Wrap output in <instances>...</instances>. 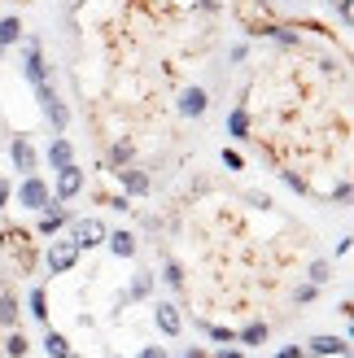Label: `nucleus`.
Instances as JSON below:
<instances>
[{
  "label": "nucleus",
  "mask_w": 354,
  "mask_h": 358,
  "mask_svg": "<svg viewBox=\"0 0 354 358\" xmlns=\"http://www.w3.org/2000/svg\"><path fill=\"white\" fill-rule=\"evenodd\" d=\"M13 201H17V210L40 214V210L52 201V184H48V179H40V171H35V175H22V184L13 188Z\"/></svg>",
  "instance_id": "nucleus-1"
},
{
  "label": "nucleus",
  "mask_w": 354,
  "mask_h": 358,
  "mask_svg": "<svg viewBox=\"0 0 354 358\" xmlns=\"http://www.w3.org/2000/svg\"><path fill=\"white\" fill-rule=\"evenodd\" d=\"M48 241H52V245L44 249V266H48V275H70V271L79 266V258H83V254H79V245L70 241V236H66V241L48 236Z\"/></svg>",
  "instance_id": "nucleus-2"
},
{
  "label": "nucleus",
  "mask_w": 354,
  "mask_h": 358,
  "mask_svg": "<svg viewBox=\"0 0 354 358\" xmlns=\"http://www.w3.org/2000/svg\"><path fill=\"white\" fill-rule=\"evenodd\" d=\"M105 219L101 214H83V219H70V241L79 245V254H87V249H101L105 245Z\"/></svg>",
  "instance_id": "nucleus-3"
},
{
  "label": "nucleus",
  "mask_w": 354,
  "mask_h": 358,
  "mask_svg": "<svg viewBox=\"0 0 354 358\" xmlns=\"http://www.w3.org/2000/svg\"><path fill=\"white\" fill-rule=\"evenodd\" d=\"M70 219H75V210L52 196V201L40 210V219H35V236H44V241H48V236H57L62 227H70Z\"/></svg>",
  "instance_id": "nucleus-4"
},
{
  "label": "nucleus",
  "mask_w": 354,
  "mask_h": 358,
  "mask_svg": "<svg viewBox=\"0 0 354 358\" xmlns=\"http://www.w3.org/2000/svg\"><path fill=\"white\" fill-rule=\"evenodd\" d=\"M83 188H87V175H83V166H79V162L57 166V179H52V196H57V201H75Z\"/></svg>",
  "instance_id": "nucleus-5"
},
{
  "label": "nucleus",
  "mask_w": 354,
  "mask_h": 358,
  "mask_svg": "<svg viewBox=\"0 0 354 358\" xmlns=\"http://www.w3.org/2000/svg\"><path fill=\"white\" fill-rule=\"evenodd\" d=\"M35 101H40V110H44V118L52 122V131H66L70 127V110H66V105L57 101V92H52V83H40V87H35Z\"/></svg>",
  "instance_id": "nucleus-6"
},
{
  "label": "nucleus",
  "mask_w": 354,
  "mask_h": 358,
  "mask_svg": "<svg viewBox=\"0 0 354 358\" xmlns=\"http://www.w3.org/2000/svg\"><path fill=\"white\" fill-rule=\"evenodd\" d=\"M153 328L162 336H180L184 332V310L175 301H153Z\"/></svg>",
  "instance_id": "nucleus-7"
},
{
  "label": "nucleus",
  "mask_w": 354,
  "mask_h": 358,
  "mask_svg": "<svg viewBox=\"0 0 354 358\" xmlns=\"http://www.w3.org/2000/svg\"><path fill=\"white\" fill-rule=\"evenodd\" d=\"M9 157H13V171L17 175H35L40 171V153H35V145L27 136H13L9 140Z\"/></svg>",
  "instance_id": "nucleus-8"
},
{
  "label": "nucleus",
  "mask_w": 354,
  "mask_h": 358,
  "mask_svg": "<svg viewBox=\"0 0 354 358\" xmlns=\"http://www.w3.org/2000/svg\"><path fill=\"white\" fill-rule=\"evenodd\" d=\"M302 350H306V354H315V358H350V341H346V336H328V332L311 336Z\"/></svg>",
  "instance_id": "nucleus-9"
},
{
  "label": "nucleus",
  "mask_w": 354,
  "mask_h": 358,
  "mask_svg": "<svg viewBox=\"0 0 354 358\" xmlns=\"http://www.w3.org/2000/svg\"><path fill=\"white\" fill-rule=\"evenodd\" d=\"M114 175H118V184H122V196H149V192H153L149 171H140L136 162H132V166H122V171H114Z\"/></svg>",
  "instance_id": "nucleus-10"
},
{
  "label": "nucleus",
  "mask_w": 354,
  "mask_h": 358,
  "mask_svg": "<svg viewBox=\"0 0 354 358\" xmlns=\"http://www.w3.org/2000/svg\"><path fill=\"white\" fill-rule=\"evenodd\" d=\"M22 70H27V79H31V87H40V83H48V66H44V52H40V40H27V48H22Z\"/></svg>",
  "instance_id": "nucleus-11"
},
{
  "label": "nucleus",
  "mask_w": 354,
  "mask_h": 358,
  "mask_svg": "<svg viewBox=\"0 0 354 358\" xmlns=\"http://www.w3.org/2000/svg\"><path fill=\"white\" fill-rule=\"evenodd\" d=\"M105 249L122 262V258H136L140 254V241H136V231H127V227H118V231H105Z\"/></svg>",
  "instance_id": "nucleus-12"
},
{
  "label": "nucleus",
  "mask_w": 354,
  "mask_h": 358,
  "mask_svg": "<svg viewBox=\"0 0 354 358\" xmlns=\"http://www.w3.org/2000/svg\"><path fill=\"white\" fill-rule=\"evenodd\" d=\"M175 110H180L184 118H201V114L210 110V92H206V87H184V92H180V105H175Z\"/></svg>",
  "instance_id": "nucleus-13"
},
{
  "label": "nucleus",
  "mask_w": 354,
  "mask_h": 358,
  "mask_svg": "<svg viewBox=\"0 0 354 358\" xmlns=\"http://www.w3.org/2000/svg\"><path fill=\"white\" fill-rule=\"evenodd\" d=\"M267 336H271V324L254 319V324H245V328L236 332V341H241V345H267Z\"/></svg>",
  "instance_id": "nucleus-14"
},
{
  "label": "nucleus",
  "mask_w": 354,
  "mask_h": 358,
  "mask_svg": "<svg viewBox=\"0 0 354 358\" xmlns=\"http://www.w3.org/2000/svg\"><path fill=\"white\" fill-rule=\"evenodd\" d=\"M153 280H157L153 271H136L132 284H127V297H132V301H149V297H153Z\"/></svg>",
  "instance_id": "nucleus-15"
},
{
  "label": "nucleus",
  "mask_w": 354,
  "mask_h": 358,
  "mask_svg": "<svg viewBox=\"0 0 354 358\" xmlns=\"http://www.w3.org/2000/svg\"><path fill=\"white\" fill-rule=\"evenodd\" d=\"M132 162H136V145H132V140H114V145H110V171H122Z\"/></svg>",
  "instance_id": "nucleus-16"
},
{
  "label": "nucleus",
  "mask_w": 354,
  "mask_h": 358,
  "mask_svg": "<svg viewBox=\"0 0 354 358\" xmlns=\"http://www.w3.org/2000/svg\"><path fill=\"white\" fill-rule=\"evenodd\" d=\"M44 162L52 166V171H57V166H66V162H75V149H70V140H52V145H48V153H44Z\"/></svg>",
  "instance_id": "nucleus-17"
},
{
  "label": "nucleus",
  "mask_w": 354,
  "mask_h": 358,
  "mask_svg": "<svg viewBox=\"0 0 354 358\" xmlns=\"http://www.w3.org/2000/svg\"><path fill=\"white\" fill-rule=\"evenodd\" d=\"M227 136H232V140H250V110H245V105H236V110L227 114Z\"/></svg>",
  "instance_id": "nucleus-18"
},
{
  "label": "nucleus",
  "mask_w": 354,
  "mask_h": 358,
  "mask_svg": "<svg viewBox=\"0 0 354 358\" xmlns=\"http://www.w3.org/2000/svg\"><path fill=\"white\" fill-rule=\"evenodd\" d=\"M27 354H31L27 332L22 328H9V336H5V358H27Z\"/></svg>",
  "instance_id": "nucleus-19"
},
{
  "label": "nucleus",
  "mask_w": 354,
  "mask_h": 358,
  "mask_svg": "<svg viewBox=\"0 0 354 358\" xmlns=\"http://www.w3.org/2000/svg\"><path fill=\"white\" fill-rule=\"evenodd\" d=\"M162 284H167V289H175V293H184V289H188V280H184V266L175 262V258H167V262H162Z\"/></svg>",
  "instance_id": "nucleus-20"
},
{
  "label": "nucleus",
  "mask_w": 354,
  "mask_h": 358,
  "mask_svg": "<svg viewBox=\"0 0 354 358\" xmlns=\"http://www.w3.org/2000/svg\"><path fill=\"white\" fill-rule=\"evenodd\" d=\"M27 310H31V319H40V324L48 328V293L44 289H31L27 293Z\"/></svg>",
  "instance_id": "nucleus-21"
},
{
  "label": "nucleus",
  "mask_w": 354,
  "mask_h": 358,
  "mask_svg": "<svg viewBox=\"0 0 354 358\" xmlns=\"http://www.w3.org/2000/svg\"><path fill=\"white\" fill-rule=\"evenodd\" d=\"M44 354H48V358H70L75 350H70V341H66L62 332H52V328H48V332H44Z\"/></svg>",
  "instance_id": "nucleus-22"
},
{
  "label": "nucleus",
  "mask_w": 354,
  "mask_h": 358,
  "mask_svg": "<svg viewBox=\"0 0 354 358\" xmlns=\"http://www.w3.org/2000/svg\"><path fill=\"white\" fill-rule=\"evenodd\" d=\"M17 40H22V22H17V17H0V52Z\"/></svg>",
  "instance_id": "nucleus-23"
},
{
  "label": "nucleus",
  "mask_w": 354,
  "mask_h": 358,
  "mask_svg": "<svg viewBox=\"0 0 354 358\" xmlns=\"http://www.w3.org/2000/svg\"><path fill=\"white\" fill-rule=\"evenodd\" d=\"M0 328H17V297L0 293Z\"/></svg>",
  "instance_id": "nucleus-24"
},
{
  "label": "nucleus",
  "mask_w": 354,
  "mask_h": 358,
  "mask_svg": "<svg viewBox=\"0 0 354 358\" xmlns=\"http://www.w3.org/2000/svg\"><path fill=\"white\" fill-rule=\"evenodd\" d=\"M280 184H285V188H293V192H306L311 184H306V175L302 171H293V166H285V171H280Z\"/></svg>",
  "instance_id": "nucleus-25"
},
{
  "label": "nucleus",
  "mask_w": 354,
  "mask_h": 358,
  "mask_svg": "<svg viewBox=\"0 0 354 358\" xmlns=\"http://www.w3.org/2000/svg\"><path fill=\"white\" fill-rule=\"evenodd\" d=\"M306 280L315 284V289H324V284L332 280V266H328L324 258H320V262H311V271H306Z\"/></svg>",
  "instance_id": "nucleus-26"
},
{
  "label": "nucleus",
  "mask_w": 354,
  "mask_h": 358,
  "mask_svg": "<svg viewBox=\"0 0 354 358\" xmlns=\"http://www.w3.org/2000/svg\"><path fill=\"white\" fill-rule=\"evenodd\" d=\"M210 341H223V345H236V332L232 328H223V324H201Z\"/></svg>",
  "instance_id": "nucleus-27"
},
{
  "label": "nucleus",
  "mask_w": 354,
  "mask_h": 358,
  "mask_svg": "<svg viewBox=\"0 0 354 358\" xmlns=\"http://www.w3.org/2000/svg\"><path fill=\"white\" fill-rule=\"evenodd\" d=\"M315 297H320V289H315L311 280H306V284H297V289H293V301H297V306H311Z\"/></svg>",
  "instance_id": "nucleus-28"
},
{
  "label": "nucleus",
  "mask_w": 354,
  "mask_h": 358,
  "mask_svg": "<svg viewBox=\"0 0 354 358\" xmlns=\"http://www.w3.org/2000/svg\"><path fill=\"white\" fill-rule=\"evenodd\" d=\"M223 171H232V175H236V171H245V157H241L236 149H223Z\"/></svg>",
  "instance_id": "nucleus-29"
},
{
  "label": "nucleus",
  "mask_w": 354,
  "mask_h": 358,
  "mask_svg": "<svg viewBox=\"0 0 354 358\" xmlns=\"http://www.w3.org/2000/svg\"><path fill=\"white\" fill-rule=\"evenodd\" d=\"M9 201H13V184H9V179H0V214L9 210Z\"/></svg>",
  "instance_id": "nucleus-30"
},
{
  "label": "nucleus",
  "mask_w": 354,
  "mask_h": 358,
  "mask_svg": "<svg viewBox=\"0 0 354 358\" xmlns=\"http://www.w3.org/2000/svg\"><path fill=\"white\" fill-rule=\"evenodd\" d=\"M276 358H306V350H302V345H280Z\"/></svg>",
  "instance_id": "nucleus-31"
},
{
  "label": "nucleus",
  "mask_w": 354,
  "mask_h": 358,
  "mask_svg": "<svg viewBox=\"0 0 354 358\" xmlns=\"http://www.w3.org/2000/svg\"><path fill=\"white\" fill-rule=\"evenodd\" d=\"M250 206L254 210H271V196L267 192H250Z\"/></svg>",
  "instance_id": "nucleus-32"
},
{
  "label": "nucleus",
  "mask_w": 354,
  "mask_h": 358,
  "mask_svg": "<svg viewBox=\"0 0 354 358\" xmlns=\"http://www.w3.org/2000/svg\"><path fill=\"white\" fill-rule=\"evenodd\" d=\"M136 358H167V350H162V345H140Z\"/></svg>",
  "instance_id": "nucleus-33"
},
{
  "label": "nucleus",
  "mask_w": 354,
  "mask_h": 358,
  "mask_svg": "<svg viewBox=\"0 0 354 358\" xmlns=\"http://www.w3.org/2000/svg\"><path fill=\"white\" fill-rule=\"evenodd\" d=\"M337 13H341V22H350V13H354V0H337Z\"/></svg>",
  "instance_id": "nucleus-34"
},
{
  "label": "nucleus",
  "mask_w": 354,
  "mask_h": 358,
  "mask_svg": "<svg viewBox=\"0 0 354 358\" xmlns=\"http://www.w3.org/2000/svg\"><path fill=\"white\" fill-rule=\"evenodd\" d=\"M337 201H341V206L350 201V179H341V184H337Z\"/></svg>",
  "instance_id": "nucleus-35"
},
{
  "label": "nucleus",
  "mask_w": 354,
  "mask_h": 358,
  "mask_svg": "<svg viewBox=\"0 0 354 358\" xmlns=\"http://www.w3.org/2000/svg\"><path fill=\"white\" fill-rule=\"evenodd\" d=\"M215 358H245V354H241V350H236V345H223V350H219V354H215Z\"/></svg>",
  "instance_id": "nucleus-36"
},
{
  "label": "nucleus",
  "mask_w": 354,
  "mask_h": 358,
  "mask_svg": "<svg viewBox=\"0 0 354 358\" xmlns=\"http://www.w3.org/2000/svg\"><path fill=\"white\" fill-rule=\"evenodd\" d=\"M197 5H201V9H219V0H197Z\"/></svg>",
  "instance_id": "nucleus-37"
},
{
  "label": "nucleus",
  "mask_w": 354,
  "mask_h": 358,
  "mask_svg": "<svg viewBox=\"0 0 354 358\" xmlns=\"http://www.w3.org/2000/svg\"><path fill=\"white\" fill-rule=\"evenodd\" d=\"M70 358H75V354H70Z\"/></svg>",
  "instance_id": "nucleus-38"
}]
</instances>
